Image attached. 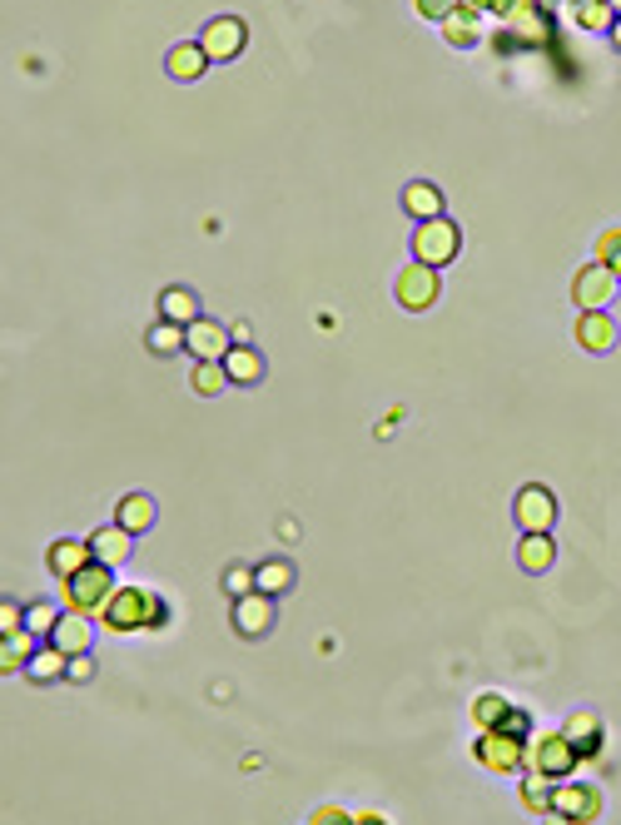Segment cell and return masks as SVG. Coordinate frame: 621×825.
Instances as JSON below:
<instances>
[{
	"label": "cell",
	"instance_id": "6da1fadb",
	"mask_svg": "<svg viewBox=\"0 0 621 825\" xmlns=\"http://www.w3.org/2000/svg\"><path fill=\"white\" fill-rule=\"evenodd\" d=\"M457 254H462V229H457L447 214L413 225V259H418V264H428V269H443V264H457Z\"/></svg>",
	"mask_w": 621,
	"mask_h": 825
},
{
	"label": "cell",
	"instance_id": "7a4b0ae2",
	"mask_svg": "<svg viewBox=\"0 0 621 825\" xmlns=\"http://www.w3.org/2000/svg\"><path fill=\"white\" fill-rule=\"evenodd\" d=\"M154 601L160 597L144 587H115V597L100 607V626H110V632H150Z\"/></svg>",
	"mask_w": 621,
	"mask_h": 825
},
{
	"label": "cell",
	"instance_id": "3957f363",
	"mask_svg": "<svg viewBox=\"0 0 621 825\" xmlns=\"http://www.w3.org/2000/svg\"><path fill=\"white\" fill-rule=\"evenodd\" d=\"M115 597V567L105 562H90L85 572H75L65 582V607L71 612H85V617H100V607Z\"/></svg>",
	"mask_w": 621,
	"mask_h": 825
},
{
	"label": "cell",
	"instance_id": "277c9868",
	"mask_svg": "<svg viewBox=\"0 0 621 825\" xmlns=\"http://www.w3.org/2000/svg\"><path fill=\"white\" fill-rule=\"evenodd\" d=\"M576 766H582V751L567 741V732H547L537 741H528V771H542L552 780H572Z\"/></svg>",
	"mask_w": 621,
	"mask_h": 825
},
{
	"label": "cell",
	"instance_id": "5b68a950",
	"mask_svg": "<svg viewBox=\"0 0 621 825\" xmlns=\"http://www.w3.org/2000/svg\"><path fill=\"white\" fill-rule=\"evenodd\" d=\"M621 294V279L607 269V264H582L572 279V304L576 314H607V304Z\"/></svg>",
	"mask_w": 621,
	"mask_h": 825
},
{
	"label": "cell",
	"instance_id": "8992f818",
	"mask_svg": "<svg viewBox=\"0 0 621 825\" xmlns=\"http://www.w3.org/2000/svg\"><path fill=\"white\" fill-rule=\"evenodd\" d=\"M472 751H478L482 771H493V776H517V771H528V741L512 736V732H482Z\"/></svg>",
	"mask_w": 621,
	"mask_h": 825
},
{
	"label": "cell",
	"instance_id": "52a82bcc",
	"mask_svg": "<svg viewBox=\"0 0 621 825\" xmlns=\"http://www.w3.org/2000/svg\"><path fill=\"white\" fill-rule=\"evenodd\" d=\"M393 294H398V304L408 308V314H422V308H433L438 304V269H428V264H403L398 279H393Z\"/></svg>",
	"mask_w": 621,
	"mask_h": 825
},
{
	"label": "cell",
	"instance_id": "ba28073f",
	"mask_svg": "<svg viewBox=\"0 0 621 825\" xmlns=\"http://www.w3.org/2000/svg\"><path fill=\"white\" fill-rule=\"evenodd\" d=\"M200 46H204V55L210 60H235V55H244V46H249V25L239 21V15H214L210 25L200 30Z\"/></svg>",
	"mask_w": 621,
	"mask_h": 825
},
{
	"label": "cell",
	"instance_id": "9c48e42d",
	"mask_svg": "<svg viewBox=\"0 0 621 825\" xmlns=\"http://www.w3.org/2000/svg\"><path fill=\"white\" fill-rule=\"evenodd\" d=\"M552 811H562L572 825H592L601 815V790L582 780H557L552 786Z\"/></svg>",
	"mask_w": 621,
	"mask_h": 825
},
{
	"label": "cell",
	"instance_id": "30bf717a",
	"mask_svg": "<svg viewBox=\"0 0 621 825\" xmlns=\"http://www.w3.org/2000/svg\"><path fill=\"white\" fill-rule=\"evenodd\" d=\"M185 333H189L185 354L194 358V364H224V358H229V348H235V329H224V323H214V319L189 323Z\"/></svg>",
	"mask_w": 621,
	"mask_h": 825
},
{
	"label": "cell",
	"instance_id": "8fae6325",
	"mask_svg": "<svg viewBox=\"0 0 621 825\" xmlns=\"http://www.w3.org/2000/svg\"><path fill=\"white\" fill-rule=\"evenodd\" d=\"M512 518L522 532H552V522H557V497H552V487L528 483L512 503Z\"/></svg>",
	"mask_w": 621,
	"mask_h": 825
},
{
	"label": "cell",
	"instance_id": "7c38bea8",
	"mask_svg": "<svg viewBox=\"0 0 621 825\" xmlns=\"http://www.w3.org/2000/svg\"><path fill=\"white\" fill-rule=\"evenodd\" d=\"M274 597H264V592H249V597L235 601V632L239 637H269L274 632Z\"/></svg>",
	"mask_w": 621,
	"mask_h": 825
},
{
	"label": "cell",
	"instance_id": "4fadbf2b",
	"mask_svg": "<svg viewBox=\"0 0 621 825\" xmlns=\"http://www.w3.org/2000/svg\"><path fill=\"white\" fill-rule=\"evenodd\" d=\"M50 647H60L65 657H85V651L94 647V617H85V612H71L65 607V617H60V626L50 632Z\"/></svg>",
	"mask_w": 621,
	"mask_h": 825
},
{
	"label": "cell",
	"instance_id": "5bb4252c",
	"mask_svg": "<svg viewBox=\"0 0 621 825\" xmlns=\"http://www.w3.org/2000/svg\"><path fill=\"white\" fill-rule=\"evenodd\" d=\"M46 562H50V578L71 582L75 572H85V567L94 562V553H90V537H60V543H50Z\"/></svg>",
	"mask_w": 621,
	"mask_h": 825
},
{
	"label": "cell",
	"instance_id": "9a60e30c",
	"mask_svg": "<svg viewBox=\"0 0 621 825\" xmlns=\"http://www.w3.org/2000/svg\"><path fill=\"white\" fill-rule=\"evenodd\" d=\"M90 553H94V562L125 567V562H129V553H135V532H125L119 522H110V528L90 532Z\"/></svg>",
	"mask_w": 621,
	"mask_h": 825
},
{
	"label": "cell",
	"instance_id": "2e32d148",
	"mask_svg": "<svg viewBox=\"0 0 621 825\" xmlns=\"http://www.w3.org/2000/svg\"><path fill=\"white\" fill-rule=\"evenodd\" d=\"M160 319L179 323V329H189V323H200V319H204L200 294H194L189 283H169L165 294H160Z\"/></svg>",
	"mask_w": 621,
	"mask_h": 825
},
{
	"label": "cell",
	"instance_id": "e0dca14e",
	"mask_svg": "<svg viewBox=\"0 0 621 825\" xmlns=\"http://www.w3.org/2000/svg\"><path fill=\"white\" fill-rule=\"evenodd\" d=\"M617 319L611 314H576V343L586 354H611L617 348Z\"/></svg>",
	"mask_w": 621,
	"mask_h": 825
},
{
	"label": "cell",
	"instance_id": "ac0fdd59",
	"mask_svg": "<svg viewBox=\"0 0 621 825\" xmlns=\"http://www.w3.org/2000/svg\"><path fill=\"white\" fill-rule=\"evenodd\" d=\"M224 368H229V383H239V389H258L264 373H269V364H264V354H258L254 343H235Z\"/></svg>",
	"mask_w": 621,
	"mask_h": 825
},
{
	"label": "cell",
	"instance_id": "d6986e66",
	"mask_svg": "<svg viewBox=\"0 0 621 825\" xmlns=\"http://www.w3.org/2000/svg\"><path fill=\"white\" fill-rule=\"evenodd\" d=\"M552 562H557L552 532H522V543H517V567H522L528 578H542V572H552Z\"/></svg>",
	"mask_w": 621,
	"mask_h": 825
},
{
	"label": "cell",
	"instance_id": "ffe728a7",
	"mask_svg": "<svg viewBox=\"0 0 621 825\" xmlns=\"http://www.w3.org/2000/svg\"><path fill=\"white\" fill-rule=\"evenodd\" d=\"M210 65H214V60L204 55V46H200V40H179V46L165 55L169 80H185V85H189V80H200V75L210 71Z\"/></svg>",
	"mask_w": 621,
	"mask_h": 825
},
{
	"label": "cell",
	"instance_id": "44dd1931",
	"mask_svg": "<svg viewBox=\"0 0 621 825\" xmlns=\"http://www.w3.org/2000/svg\"><path fill=\"white\" fill-rule=\"evenodd\" d=\"M154 518H160V507H154L150 493H125V497H119V507H115V522L125 532H135V537H140V532H150Z\"/></svg>",
	"mask_w": 621,
	"mask_h": 825
},
{
	"label": "cell",
	"instance_id": "7402d4cb",
	"mask_svg": "<svg viewBox=\"0 0 621 825\" xmlns=\"http://www.w3.org/2000/svg\"><path fill=\"white\" fill-rule=\"evenodd\" d=\"M403 210L413 214V225H422V219H438V214H443V189L428 185V179H413V185L403 189Z\"/></svg>",
	"mask_w": 621,
	"mask_h": 825
},
{
	"label": "cell",
	"instance_id": "603a6c76",
	"mask_svg": "<svg viewBox=\"0 0 621 825\" xmlns=\"http://www.w3.org/2000/svg\"><path fill=\"white\" fill-rule=\"evenodd\" d=\"M65 672H71V657H65V651H60V647H50V642L36 651V657H30V667H25V676H30V682H36V686L60 682V676H65Z\"/></svg>",
	"mask_w": 621,
	"mask_h": 825
},
{
	"label": "cell",
	"instance_id": "cb8c5ba5",
	"mask_svg": "<svg viewBox=\"0 0 621 825\" xmlns=\"http://www.w3.org/2000/svg\"><path fill=\"white\" fill-rule=\"evenodd\" d=\"M185 339H189V333L179 329V323L154 319V323H150V333H144V348H150L154 358H175V354H185Z\"/></svg>",
	"mask_w": 621,
	"mask_h": 825
},
{
	"label": "cell",
	"instance_id": "d4e9b609",
	"mask_svg": "<svg viewBox=\"0 0 621 825\" xmlns=\"http://www.w3.org/2000/svg\"><path fill=\"white\" fill-rule=\"evenodd\" d=\"M478 36H482V25H478V11H468V5H457L453 15L443 21V40L447 46H457V50H468V46H478Z\"/></svg>",
	"mask_w": 621,
	"mask_h": 825
},
{
	"label": "cell",
	"instance_id": "484cf974",
	"mask_svg": "<svg viewBox=\"0 0 621 825\" xmlns=\"http://www.w3.org/2000/svg\"><path fill=\"white\" fill-rule=\"evenodd\" d=\"M36 632H15V637H0V672L11 676L21 672V667H30V657H36Z\"/></svg>",
	"mask_w": 621,
	"mask_h": 825
},
{
	"label": "cell",
	"instance_id": "4316f807",
	"mask_svg": "<svg viewBox=\"0 0 621 825\" xmlns=\"http://www.w3.org/2000/svg\"><path fill=\"white\" fill-rule=\"evenodd\" d=\"M562 732H567V741H572L582 756H592V751H597V746H601V721L592 716V711H572Z\"/></svg>",
	"mask_w": 621,
	"mask_h": 825
},
{
	"label": "cell",
	"instance_id": "83f0119b",
	"mask_svg": "<svg viewBox=\"0 0 621 825\" xmlns=\"http://www.w3.org/2000/svg\"><path fill=\"white\" fill-rule=\"evenodd\" d=\"M254 572H258V592H264V597H283V592L293 587V578H299V572H293V562H283V557L258 562Z\"/></svg>",
	"mask_w": 621,
	"mask_h": 825
},
{
	"label": "cell",
	"instance_id": "f1b7e54d",
	"mask_svg": "<svg viewBox=\"0 0 621 825\" xmlns=\"http://www.w3.org/2000/svg\"><path fill=\"white\" fill-rule=\"evenodd\" d=\"M507 711H512V701H507L503 691H482L478 701H472V721H478V732H497L507 721Z\"/></svg>",
	"mask_w": 621,
	"mask_h": 825
},
{
	"label": "cell",
	"instance_id": "f546056e",
	"mask_svg": "<svg viewBox=\"0 0 621 825\" xmlns=\"http://www.w3.org/2000/svg\"><path fill=\"white\" fill-rule=\"evenodd\" d=\"M552 786H557L552 776H542V771H528V776H522V805H528L532 815H547V811H552Z\"/></svg>",
	"mask_w": 621,
	"mask_h": 825
},
{
	"label": "cell",
	"instance_id": "4dcf8cb0",
	"mask_svg": "<svg viewBox=\"0 0 621 825\" xmlns=\"http://www.w3.org/2000/svg\"><path fill=\"white\" fill-rule=\"evenodd\" d=\"M189 389L200 393V398H219V393L229 389V368H224V364H194V373H189Z\"/></svg>",
	"mask_w": 621,
	"mask_h": 825
},
{
	"label": "cell",
	"instance_id": "1f68e13d",
	"mask_svg": "<svg viewBox=\"0 0 621 825\" xmlns=\"http://www.w3.org/2000/svg\"><path fill=\"white\" fill-rule=\"evenodd\" d=\"M60 607L55 601H30V607H25V632H36V637H50V632H55L60 626Z\"/></svg>",
	"mask_w": 621,
	"mask_h": 825
},
{
	"label": "cell",
	"instance_id": "d6a6232c",
	"mask_svg": "<svg viewBox=\"0 0 621 825\" xmlns=\"http://www.w3.org/2000/svg\"><path fill=\"white\" fill-rule=\"evenodd\" d=\"M576 21H582V30H611L617 11H611L607 0H582V5H576Z\"/></svg>",
	"mask_w": 621,
	"mask_h": 825
},
{
	"label": "cell",
	"instance_id": "836d02e7",
	"mask_svg": "<svg viewBox=\"0 0 621 825\" xmlns=\"http://www.w3.org/2000/svg\"><path fill=\"white\" fill-rule=\"evenodd\" d=\"M224 592H229V597H249V592H258V572L254 567H244V562H235L229 567V572H224Z\"/></svg>",
	"mask_w": 621,
	"mask_h": 825
},
{
	"label": "cell",
	"instance_id": "e575fe53",
	"mask_svg": "<svg viewBox=\"0 0 621 825\" xmlns=\"http://www.w3.org/2000/svg\"><path fill=\"white\" fill-rule=\"evenodd\" d=\"M597 259L621 279V229H601L597 234Z\"/></svg>",
	"mask_w": 621,
	"mask_h": 825
},
{
	"label": "cell",
	"instance_id": "d590c367",
	"mask_svg": "<svg viewBox=\"0 0 621 825\" xmlns=\"http://www.w3.org/2000/svg\"><path fill=\"white\" fill-rule=\"evenodd\" d=\"M413 11H418L422 21H438V25H443L447 15L457 11V0H413Z\"/></svg>",
	"mask_w": 621,
	"mask_h": 825
},
{
	"label": "cell",
	"instance_id": "8d00e7d4",
	"mask_svg": "<svg viewBox=\"0 0 621 825\" xmlns=\"http://www.w3.org/2000/svg\"><path fill=\"white\" fill-rule=\"evenodd\" d=\"M15 632H25V617L15 601H0V637H15Z\"/></svg>",
	"mask_w": 621,
	"mask_h": 825
},
{
	"label": "cell",
	"instance_id": "74e56055",
	"mask_svg": "<svg viewBox=\"0 0 621 825\" xmlns=\"http://www.w3.org/2000/svg\"><path fill=\"white\" fill-rule=\"evenodd\" d=\"M308 825H353V811H343V805H318Z\"/></svg>",
	"mask_w": 621,
	"mask_h": 825
},
{
	"label": "cell",
	"instance_id": "f35d334b",
	"mask_svg": "<svg viewBox=\"0 0 621 825\" xmlns=\"http://www.w3.org/2000/svg\"><path fill=\"white\" fill-rule=\"evenodd\" d=\"M497 732H512V736H522V741H528V732H532V721H528V711H507V721L503 726H497Z\"/></svg>",
	"mask_w": 621,
	"mask_h": 825
},
{
	"label": "cell",
	"instance_id": "ab89813d",
	"mask_svg": "<svg viewBox=\"0 0 621 825\" xmlns=\"http://www.w3.org/2000/svg\"><path fill=\"white\" fill-rule=\"evenodd\" d=\"M65 676H71V682H90V676H94V657H90V651H85V657H71V672H65Z\"/></svg>",
	"mask_w": 621,
	"mask_h": 825
},
{
	"label": "cell",
	"instance_id": "60d3db41",
	"mask_svg": "<svg viewBox=\"0 0 621 825\" xmlns=\"http://www.w3.org/2000/svg\"><path fill=\"white\" fill-rule=\"evenodd\" d=\"M353 825H388L383 815H373V811H364V815H353Z\"/></svg>",
	"mask_w": 621,
	"mask_h": 825
},
{
	"label": "cell",
	"instance_id": "b9f144b4",
	"mask_svg": "<svg viewBox=\"0 0 621 825\" xmlns=\"http://www.w3.org/2000/svg\"><path fill=\"white\" fill-rule=\"evenodd\" d=\"M542 821H547V825H572V821H567L562 811H547V815H542Z\"/></svg>",
	"mask_w": 621,
	"mask_h": 825
},
{
	"label": "cell",
	"instance_id": "7bdbcfd3",
	"mask_svg": "<svg viewBox=\"0 0 621 825\" xmlns=\"http://www.w3.org/2000/svg\"><path fill=\"white\" fill-rule=\"evenodd\" d=\"M607 36H611V46H617V50H621V15H617V25H611V30H607Z\"/></svg>",
	"mask_w": 621,
	"mask_h": 825
},
{
	"label": "cell",
	"instance_id": "ee69618b",
	"mask_svg": "<svg viewBox=\"0 0 621 825\" xmlns=\"http://www.w3.org/2000/svg\"><path fill=\"white\" fill-rule=\"evenodd\" d=\"M607 5H611V11H617V15H621V0H607Z\"/></svg>",
	"mask_w": 621,
	"mask_h": 825
}]
</instances>
